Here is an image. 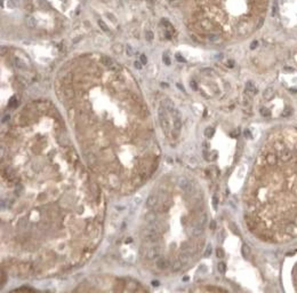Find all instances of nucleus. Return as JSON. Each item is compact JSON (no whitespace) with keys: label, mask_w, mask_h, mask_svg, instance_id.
Wrapping results in <instances>:
<instances>
[{"label":"nucleus","mask_w":297,"mask_h":293,"mask_svg":"<svg viewBox=\"0 0 297 293\" xmlns=\"http://www.w3.org/2000/svg\"><path fill=\"white\" fill-rule=\"evenodd\" d=\"M141 62H142V64H144V65L147 63V57H146V55L145 54L141 55Z\"/></svg>","instance_id":"12"},{"label":"nucleus","mask_w":297,"mask_h":293,"mask_svg":"<svg viewBox=\"0 0 297 293\" xmlns=\"http://www.w3.org/2000/svg\"><path fill=\"white\" fill-rule=\"evenodd\" d=\"M176 60L179 61V62H183V63H185V62H186V60L184 58L183 56H182L181 54H176Z\"/></svg>","instance_id":"13"},{"label":"nucleus","mask_w":297,"mask_h":293,"mask_svg":"<svg viewBox=\"0 0 297 293\" xmlns=\"http://www.w3.org/2000/svg\"><path fill=\"white\" fill-rule=\"evenodd\" d=\"M103 62L105 63V65H109V67H111V65L113 64V61H112L110 57H106V56L103 57Z\"/></svg>","instance_id":"7"},{"label":"nucleus","mask_w":297,"mask_h":293,"mask_svg":"<svg viewBox=\"0 0 297 293\" xmlns=\"http://www.w3.org/2000/svg\"><path fill=\"white\" fill-rule=\"evenodd\" d=\"M216 254H217V257H220V258L223 257V251L218 249V250H217V252H216Z\"/></svg>","instance_id":"18"},{"label":"nucleus","mask_w":297,"mask_h":293,"mask_svg":"<svg viewBox=\"0 0 297 293\" xmlns=\"http://www.w3.org/2000/svg\"><path fill=\"white\" fill-rule=\"evenodd\" d=\"M256 46H257V41H253L251 42V45H250V48H256Z\"/></svg>","instance_id":"19"},{"label":"nucleus","mask_w":297,"mask_h":293,"mask_svg":"<svg viewBox=\"0 0 297 293\" xmlns=\"http://www.w3.org/2000/svg\"><path fill=\"white\" fill-rule=\"evenodd\" d=\"M274 95V89L272 87H267L265 91L263 92V97L265 100H271Z\"/></svg>","instance_id":"1"},{"label":"nucleus","mask_w":297,"mask_h":293,"mask_svg":"<svg viewBox=\"0 0 297 293\" xmlns=\"http://www.w3.org/2000/svg\"><path fill=\"white\" fill-rule=\"evenodd\" d=\"M162 61L165 62V64H166V65H169V64H170V61H169V58H168V56H167L166 54L162 56Z\"/></svg>","instance_id":"14"},{"label":"nucleus","mask_w":297,"mask_h":293,"mask_svg":"<svg viewBox=\"0 0 297 293\" xmlns=\"http://www.w3.org/2000/svg\"><path fill=\"white\" fill-rule=\"evenodd\" d=\"M278 7H279V6H278V3H276V1H274V4H273V11H272V15H273V16L275 15L276 12H278Z\"/></svg>","instance_id":"11"},{"label":"nucleus","mask_w":297,"mask_h":293,"mask_svg":"<svg viewBox=\"0 0 297 293\" xmlns=\"http://www.w3.org/2000/svg\"><path fill=\"white\" fill-rule=\"evenodd\" d=\"M170 1H174V0H170Z\"/></svg>","instance_id":"24"},{"label":"nucleus","mask_w":297,"mask_h":293,"mask_svg":"<svg viewBox=\"0 0 297 293\" xmlns=\"http://www.w3.org/2000/svg\"><path fill=\"white\" fill-rule=\"evenodd\" d=\"M64 94H65V96H66L67 99H71V97H73V92H72V89H65V92H64Z\"/></svg>","instance_id":"9"},{"label":"nucleus","mask_w":297,"mask_h":293,"mask_svg":"<svg viewBox=\"0 0 297 293\" xmlns=\"http://www.w3.org/2000/svg\"><path fill=\"white\" fill-rule=\"evenodd\" d=\"M261 113H262V116H264V117H269L270 116V111L266 108H262L261 109Z\"/></svg>","instance_id":"10"},{"label":"nucleus","mask_w":297,"mask_h":293,"mask_svg":"<svg viewBox=\"0 0 297 293\" xmlns=\"http://www.w3.org/2000/svg\"><path fill=\"white\" fill-rule=\"evenodd\" d=\"M108 16L110 17V20H111L112 22H114V16L113 15H111V14H108Z\"/></svg>","instance_id":"21"},{"label":"nucleus","mask_w":297,"mask_h":293,"mask_svg":"<svg viewBox=\"0 0 297 293\" xmlns=\"http://www.w3.org/2000/svg\"><path fill=\"white\" fill-rule=\"evenodd\" d=\"M114 52H118V53H121V50H122V48H121V46L120 45H114Z\"/></svg>","instance_id":"16"},{"label":"nucleus","mask_w":297,"mask_h":293,"mask_svg":"<svg viewBox=\"0 0 297 293\" xmlns=\"http://www.w3.org/2000/svg\"><path fill=\"white\" fill-rule=\"evenodd\" d=\"M214 133H215V131L213 127H207L206 130H205V136H206V138H212L213 135H214Z\"/></svg>","instance_id":"3"},{"label":"nucleus","mask_w":297,"mask_h":293,"mask_svg":"<svg viewBox=\"0 0 297 293\" xmlns=\"http://www.w3.org/2000/svg\"><path fill=\"white\" fill-rule=\"evenodd\" d=\"M229 67H233V61H229Z\"/></svg>","instance_id":"22"},{"label":"nucleus","mask_w":297,"mask_h":293,"mask_svg":"<svg viewBox=\"0 0 297 293\" xmlns=\"http://www.w3.org/2000/svg\"><path fill=\"white\" fill-rule=\"evenodd\" d=\"M192 87H193V88H196V86H195V81H192Z\"/></svg>","instance_id":"23"},{"label":"nucleus","mask_w":297,"mask_h":293,"mask_svg":"<svg viewBox=\"0 0 297 293\" xmlns=\"http://www.w3.org/2000/svg\"><path fill=\"white\" fill-rule=\"evenodd\" d=\"M218 270H220L221 272H224V270H225L224 263H220V265H218Z\"/></svg>","instance_id":"17"},{"label":"nucleus","mask_w":297,"mask_h":293,"mask_svg":"<svg viewBox=\"0 0 297 293\" xmlns=\"http://www.w3.org/2000/svg\"><path fill=\"white\" fill-rule=\"evenodd\" d=\"M246 89H247V92H249V93L253 94V95L257 94V88H256L255 84H254L253 81H248V83H247V85H246Z\"/></svg>","instance_id":"2"},{"label":"nucleus","mask_w":297,"mask_h":293,"mask_svg":"<svg viewBox=\"0 0 297 293\" xmlns=\"http://www.w3.org/2000/svg\"><path fill=\"white\" fill-rule=\"evenodd\" d=\"M177 87H178V88H179V89H182V91H183V92H185V89H184V87L181 85V84H177Z\"/></svg>","instance_id":"20"},{"label":"nucleus","mask_w":297,"mask_h":293,"mask_svg":"<svg viewBox=\"0 0 297 293\" xmlns=\"http://www.w3.org/2000/svg\"><path fill=\"white\" fill-rule=\"evenodd\" d=\"M98 25L101 26V29H102V30H103L104 32H108V31H109V28H108V25H106V24L104 23V22L102 21V20H98Z\"/></svg>","instance_id":"5"},{"label":"nucleus","mask_w":297,"mask_h":293,"mask_svg":"<svg viewBox=\"0 0 297 293\" xmlns=\"http://www.w3.org/2000/svg\"><path fill=\"white\" fill-rule=\"evenodd\" d=\"M134 65H135V68H136V69H138V70H141V69H142V62H140V61H135Z\"/></svg>","instance_id":"15"},{"label":"nucleus","mask_w":297,"mask_h":293,"mask_svg":"<svg viewBox=\"0 0 297 293\" xmlns=\"http://www.w3.org/2000/svg\"><path fill=\"white\" fill-rule=\"evenodd\" d=\"M145 39H146V40H149V41H151V40L153 39V32L145 31Z\"/></svg>","instance_id":"8"},{"label":"nucleus","mask_w":297,"mask_h":293,"mask_svg":"<svg viewBox=\"0 0 297 293\" xmlns=\"http://www.w3.org/2000/svg\"><path fill=\"white\" fill-rule=\"evenodd\" d=\"M126 54L128 55V56H133V55H134V50H133L130 45H127L126 46Z\"/></svg>","instance_id":"6"},{"label":"nucleus","mask_w":297,"mask_h":293,"mask_svg":"<svg viewBox=\"0 0 297 293\" xmlns=\"http://www.w3.org/2000/svg\"><path fill=\"white\" fill-rule=\"evenodd\" d=\"M26 24H28L29 28H34L36 24H37V22H36V20H34L33 17H28L26 18Z\"/></svg>","instance_id":"4"}]
</instances>
